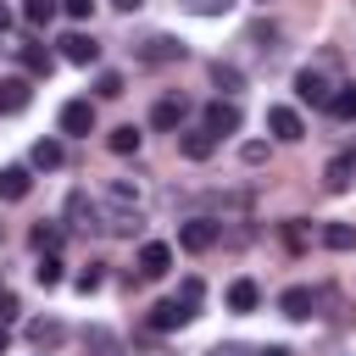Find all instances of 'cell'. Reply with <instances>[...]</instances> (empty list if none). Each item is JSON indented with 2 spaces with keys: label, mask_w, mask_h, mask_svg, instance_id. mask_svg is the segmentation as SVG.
<instances>
[{
  "label": "cell",
  "mask_w": 356,
  "mask_h": 356,
  "mask_svg": "<svg viewBox=\"0 0 356 356\" xmlns=\"http://www.w3.org/2000/svg\"><path fill=\"white\" fill-rule=\"evenodd\" d=\"M217 239H222V222H217V217H189V222H178V245H184L189 256L211 250Z\"/></svg>",
  "instance_id": "cell-1"
},
{
  "label": "cell",
  "mask_w": 356,
  "mask_h": 356,
  "mask_svg": "<svg viewBox=\"0 0 356 356\" xmlns=\"http://www.w3.org/2000/svg\"><path fill=\"white\" fill-rule=\"evenodd\" d=\"M189 317H195V306H189V300H178V295H172V300H156V306H150V317H145V323H150V328H156V334H178V328H189Z\"/></svg>",
  "instance_id": "cell-2"
},
{
  "label": "cell",
  "mask_w": 356,
  "mask_h": 356,
  "mask_svg": "<svg viewBox=\"0 0 356 356\" xmlns=\"http://www.w3.org/2000/svg\"><path fill=\"white\" fill-rule=\"evenodd\" d=\"M239 122H245V117H239V106L217 95V100L206 106V122H200V128H206L211 139H228V134H239Z\"/></svg>",
  "instance_id": "cell-3"
},
{
  "label": "cell",
  "mask_w": 356,
  "mask_h": 356,
  "mask_svg": "<svg viewBox=\"0 0 356 356\" xmlns=\"http://www.w3.org/2000/svg\"><path fill=\"white\" fill-rule=\"evenodd\" d=\"M295 95H300L306 106H323V111H328V100H334V83H328L317 67H300V72H295Z\"/></svg>",
  "instance_id": "cell-4"
},
{
  "label": "cell",
  "mask_w": 356,
  "mask_h": 356,
  "mask_svg": "<svg viewBox=\"0 0 356 356\" xmlns=\"http://www.w3.org/2000/svg\"><path fill=\"white\" fill-rule=\"evenodd\" d=\"M267 134L284 139V145H295V139H306V122H300L295 106H267Z\"/></svg>",
  "instance_id": "cell-5"
},
{
  "label": "cell",
  "mask_w": 356,
  "mask_h": 356,
  "mask_svg": "<svg viewBox=\"0 0 356 356\" xmlns=\"http://www.w3.org/2000/svg\"><path fill=\"white\" fill-rule=\"evenodd\" d=\"M139 61H145V67H167V61H184V44H178L172 33H150V39L139 44Z\"/></svg>",
  "instance_id": "cell-6"
},
{
  "label": "cell",
  "mask_w": 356,
  "mask_h": 356,
  "mask_svg": "<svg viewBox=\"0 0 356 356\" xmlns=\"http://www.w3.org/2000/svg\"><path fill=\"white\" fill-rule=\"evenodd\" d=\"M61 134L89 139V134H95V100H67V106H61Z\"/></svg>",
  "instance_id": "cell-7"
},
{
  "label": "cell",
  "mask_w": 356,
  "mask_h": 356,
  "mask_svg": "<svg viewBox=\"0 0 356 356\" xmlns=\"http://www.w3.org/2000/svg\"><path fill=\"white\" fill-rule=\"evenodd\" d=\"M184 117H189V100H184V95H167V100H156V111H150V128H161V134H178V128H184Z\"/></svg>",
  "instance_id": "cell-8"
},
{
  "label": "cell",
  "mask_w": 356,
  "mask_h": 356,
  "mask_svg": "<svg viewBox=\"0 0 356 356\" xmlns=\"http://www.w3.org/2000/svg\"><path fill=\"white\" fill-rule=\"evenodd\" d=\"M172 139H178V156H189V161H211L217 156V139L206 128H178Z\"/></svg>",
  "instance_id": "cell-9"
},
{
  "label": "cell",
  "mask_w": 356,
  "mask_h": 356,
  "mask_svg": "<svg viewBox=\"0 0 356 356\" xmlns=\"http://www.w3.org/2000/svg\"><path fill=\"white\" fill-rule=\"evenodd\" d=\"M167 273H172V245H161V239L139 245V278H167Z\"/></svg>",
  "instance_id": "cell-10"
},
{
  "label": "cell",
  "mask_w": 356,
  "mask_h": 356,
  "mask_svg": "<svg viewBox=\"0 0 356 356\" xmlns=\"http://www.w3.org/2000/svg\"><path fill=\"white\" fill-rule=\"evenodd\" d=\"M61 61H72V67H95V61H100V44H95L89 33H67V39H61Z\"/></svg>",
  "instance_id": "cell-11"
},
{
  "label": "cell",
  "mask_w": 356,
  "mask_h": 356,
  "mask_svg": "<svg viewBox=\"0 0 356 356\" xmlns=\"http://www.w3.org/2000/svg\"><path fill=\"white\" fill-rule=\"evenodd\" d=\"M278 312H284V317H295V323H306V317L317 312V295H312L306 284H295V289H284V295H278Z\"/></svg>",
  "instance_id": "cell-12"
},
{
  "label": "cell",
  "mask_w": 356,
  "mask_h": 356,
  "mask_svg": "<svg viewBox=\"0 0 356 356\" xmlns=\"http://www.w3.org/2000/svg\"><path fill=\"white\" fill-rule=\"evenodd\" d=\"M28 100H33L28 78H0V117H17V111H28Z\"/></svg>",
  "instance_id": "cell-13"
},
{
  "label": "cell",
  "mask_w": 356,
  "mask_h": 356,
  "mask_svg": "<svg viewBox=\"0 0 356 356\" xmlns=\"http://www.w3.org/2000/svg\"><path fill=\"white\" fill-rule=\"evenodd\" d=\"M61 339H67V328H61L56 317H33V323H28V345H33V350H56Z\"/></svg>",
  "instance_id": "cell-14"
},
{
  "label": "cell",
  "mask_w": 356,
  "mask_h": 356,
  "mask_svg": "<svg viewBox=\"0 0 356 356\" xmlns=\"http://www.w3.org/2000/svg\"><path fill=\"white\" fill-rule=\"evenodd\" d=\"M28 189H33L28 167H0V200H28Z\"/></svg>",
  "instance_id": "cell-15"
},
{
  "label": "cell",
  "mask_w": 356,
  "mask_h": 356,
  "mask_svg": "<svg viewBox=\"0 0 356 356\" xmlns=\"http://www.w3.org/2000/svg\"><path fill=\"white\" fill-rule=\"evenodd\" d=\"M106 150H111V156H139V128H134V122H117V128L106 134Z\"/></svg>",
  "instance_id": "cell-16"
},
{
  "label": "cell",
  "mask_w": 356,
  "mask_h": 356,
  "mask_svg": "<svg viewBox=\"0 0 356 356\" xmlns=\"http://www.w3.org/2000/svg\"><path fill=\"white\" fill-rule=\"evenodd\" d=\"M67 217H72V228H100V206H95V200L83 195V189H78V195L67 200Z\"/></svg>",
  "instance_id": "cell-17"
},
{
  "label": "cell",
  "mask_w": 356,
  "mask_h": 356,
  "mask_svg": "<svg viewBox=\"0 0 356 356\" xmlns=\"http://www.w3.org/2000/svg\"><path fill=\"white\" fill-rule=\"evenodd\" d=\"M256 300H261L256 278H234L228 284V312H256Z\"/></svg>",
  "instance_id": "cell-18"
},
{
  "label": "cell",
  "mask_w": 356,
  "mask_h": 356,
  "mask_svg": "<svg viewBox=\"0 0 356 356\" xmlns=\"http://www.w3.org/2000/svg\"><path fill=\"white\" fill-rule=\"evenodd\" d=\"M317 239H323L328 250H356V228H350V222H323Z\"/></svg>",
  "instance_id": "cell-19"
},
{
  "label": "cell",
  "mask_w": 356,
  "mask_h": 356,
  "mask_svg": "<svg viewBox=\"0 0 356 356\" xmlns=\"http://www.w3.org/2000/svg\"><path fill=\"white\" fill-rule=\"evenodd\" d=\"M328 111H334L339 122H356V78H350V83H334V100H328Z\"/></svg>",
  "instance_id": "cell-20"
},
{
  "label": "cell",
  "mask_w": 356,
  "mask_h": 356,
  "mask_svg": "<svg viewBox=\"0 0 356 356\" xmlns=\"http://www.w3.org/2000/svg\"><path fill=\"white\" fill-rule=\"evenodd\" d=\"M22 67H28L33 78H50V72H56V56H50L44 44H22Z\"/></svg>",
  "instance_id": "cell-21"
},
{
  "label": "cell",
  "mask_w": 356,
  "mask_h": 356,
  "mask_svg": "<svg viewBox=\"0 0 356 356\" xmlns=\"http://www.w3.org/2000/svg\"><path fill=\"white\" fill-rule=\"evenodd\" d=\"M67 161V150H61V139H33V167H44V172H56Z\"/></svg>",
  "instance_id": "cell-22"
},
{
  "label": "cell",
  "mask_w": 356,
  "mask_h": 356,
  "mask_svg": "<svg viewBox=\"0 0 356 356\" xmlns=\"http://www.w3.org/2000/svg\"><path fill=\"white\" fill-rule=\"evenodd\" d=\"M83 345H89V356H122V345H117V334H111V328H89V334H83Z\"/></svg>",
  "instance_id": "cell-23"
},
{
  "label": "cell",
  "mask_w": 356,
  "mask_h": 356,
  "mask_svg": "<svg viewBox=\"0 0 356 356\" xmlns=\"http://www.w3.org/2000/svg\"><path fill=\"white\" fill-rule=\"evenodd\" d=\"M56 11H61V0H22V22L28 28H44Z\"/></svg>",
  "instance_id": "cell-24"
},
{
  "label": "cell",
  "mask_w": 356,
  "mask_h": 356,
  "mask_svg": "<svg viewBox=\"0 0 356 356\" xmlns=\"http://www.w3.org/2000/svg\"><path fill=\"white\" fill-rule=\"evenodd\" d=\"M106 206H139V184L111 178V184H106Z\"/></svg>",
  "instance_id": "cell-25"
},
{
  "label": "cell",
  "mask_w": 356,
  "mask_h": 356,
  "mask_svg": "<svg viewBox=\"0 0 356 356\" xmlns=\"http://www.w3.org/2000/svg\"><path fill=\"white\" fill-rule=\"evenodd\" d=\"M350 172H356V161H350V156H334L323 184H328V189H350Z\"/></svg>",
  "instance_id": "cell-26"
},
{
  "label": "cell",
  "mask_w": 356,
  "mask_h": 356,
  "mask_svg": "<svg viewBox=\"0 0 356 356\" xmlns=\"http://www.w3.org/2000/svg\"><path fill=\"white\" fill-rule=\"evenodd\" d=\"M211 83H217L222 95H234V89L245 83V78H239V67H228V61H211Z\"/></svg>",
  "instance_id": "cell-27"
},
{
  "label": "cell",
  "mask_w": 356,
  "mask_h": 356,
  "mask_svg": "<svg viewBox=\"0 0 356 356\" xmlns=\"http://www.w3.org/2000/svg\"><path fill=\"white\" fill-rule=\"evenodd\" d=\"M56 245H61V228L39 222V228H33V250H39V256H56Z\"/></svg>",
  "instance_id": "cell-28"
},
{
  "label": "cell",
  "mask_w": 356,
  "mask_h": 356,
  "mask_svg": "<svg viewBox=\"0 0 356 356\" xmlns=\"http://www.w3.org/2000/svg\"><path fill=\"white\" fill-rule=\"evenodd\" d=\"M33 278H39V289H56V284H61V261H56V256H39Z\"/></svg>",
  "instance_id": "cell-29"
},
{
  "label": "cell",
  "mask_w": 356,
  "mask_h": 356,
  "mask_svg": "<svg viewBox=\"0 0 356 356\" xmlns=\"http://www.w3.org/2000/svg\"><path fill=\"white\" fill-rule=\"evenodd\" d=\"M95 95H100V100H117V95H122V72H100V78H95Z\"/></svg>",
  "instance_id": "cell-30"
},
{
  "label": "cell",
  "mask_w": 356,
  "mask_h": 356,
  "mask_svg": "<svg viewBox=\"0 0 356 356\" xmlns=\"http://www.w3.org/2000/svg\"><path fill=\"white\" fill-rule=\"evenodd\" d=\"M72 284H78V289H83V295H95V289H100V284H106V273H100V267H95V261H89V267H83V273H78V278H72Z\"/></svg>",
  "instance_id": "cell-31"
},
{
  "label": "cell",
  "mask_w": 356,
  "mask_h": 356,
  "mask_svg": "<svg viewBox=\"0 0 356 356\" xmlns=\"http://www.w3.org/2000/svg\"><path fill=\"white\" fill-rule=\"evenodd\" d=\"M184 6H189L195 17H222V11L234 6V0H184Z\"/></svg>",
  "instance_id": "cell-32"
},
{
  "label": "cell",
  "mask_w": 356,
  "mask_h": 356,
  "mask_svg": "<svg viewBox=\"0 0 356 356\" xmlns=\"http://www.w3.org/2000/svg\"><path fill=\"white\" fill-rule=\"evenodd\" d=\"M61 11H67L72 22H89V17H95V0H61Z\"/></svg>",
  "instance_id": "cell-33"
},
{
  "label": "cell",
  "mask_w": 356,
  "mask_h": 356,
  "mask_svg": "<svg viewBox=\"0 0 356 356\" xmlns=\"http://www.w3.org/2000/svg\"><path fill=\"white\" fill-rule=\"evenodd\" d=\"M17 312H22V306H17V295H11V289H0V323H17Z\"/></svg>",
  "instance_id": "cell-34"
},
{
  "label": "cell",
  "mask_w": 356,
  "mask_h": 356,
  "mask_svg": "<svg viewBox=\"0 0 356 356\" xmlns=\"http://www.w3.org/2000/svg\"><path fill=\"white\" fill-rule=\"evenodd\" d=\"M284 239H289V245L300 250V245H306V228H300V222H284Z\"/></svg>",
  "instance_id": "cell-35"
},
{
  "label": "cell",
  "mask_w": 356,
  "mask_h": 356,
  "mask_svg": "<svg viewBox=\"0 0 356 356\" xmlns=\"http://www.w3.org/2000/svg\"><path fill=\"white\" fill-rule=\"evenodd\" d=\"M178 300H189V306H195V300H200V278H184V289H178Z\"/></svg>",
  "instance_id": "cell-36"
},
{
  "label": "cell",
  "mask_w": 356,
  "mask_h": 356,
  "mask_svg": "<svg viewBox=\"0 0 356 356\" xmlns=\"http://www.w3.org/2000/svg\"><path fill=\"white\" fill-rule=\"evenodd\" d=\"M111 6H117V11H139L145 0H111Z\"/></svg>",
  "instance_id": "cell-37"
},
{
  "label": "cell",
  "mask_w": 356,
  "mask_h": 356,
  "mask_svg": "<svg viewBox=\"0 0 356 356\" xmlns=\"http://www.w3.org/2000/svg\"><path fill=\"white\" fill-rule=\"evenodd\" d=\"M211 356H245V350H239V345H222V350H211Z\"/></svg>",
  "instance_id": "cell-38"
},
{
  "label": "cell",
  "mask_w": 356,
  "mask_h": 356,
  "mask_svg": "<svg viewBox=\"0 0 356 356\" xmlns=\"http://www.w3.org/2000/svg\"><path fill=\"white\" fill-rule=\"evenodd\" d=\"M261 356H289V350H284V345H267V350H261Z\"/></svg>",
  "instance_id": "cell-39"
},
{
  "label": "cell",
  "mask_w": 356,
  "mask_h": 356,
  "mask_svg": "<svg viewBox=\"0 0 356 356\" xmlns=\"http://www.w3.org/2000/svg\"><path fill=\"white\" fill-rule=\"evenodd\" d=\"M6 339H11V334H6V323H0V350H6Z\"/></svg>",
  "instance_id": "cell-40"
},
{
  "label": "cell",
  "mask_w": 356,
  "mask_h": 356,
  "mask_svg": "<svg viewBox=\"0 0 356 356\" xmlns=\"http://www.w3.org/2000/svg\"><path fill=\"white\" fill-rule=\"evenodd\" d=\"M6 22H11V17H6V0H0V28H6Z\"/></svg>",
  "instance_id": "cell-41"
},
{
  "label": "cell",
  "mask_w": 356,
  "mask_h": 356,
  "mask_svg": "<svg viewBox=\"0 0 356 356\" xmlns=\"http://www.w3.org/2000/svg\"><path fill=\"white\" fill-rule=\"evenodd\" d=\"M350 161H356V156H350Z\"/></svg>",
  "instance_id": "cell-42"
}]
</instances>
